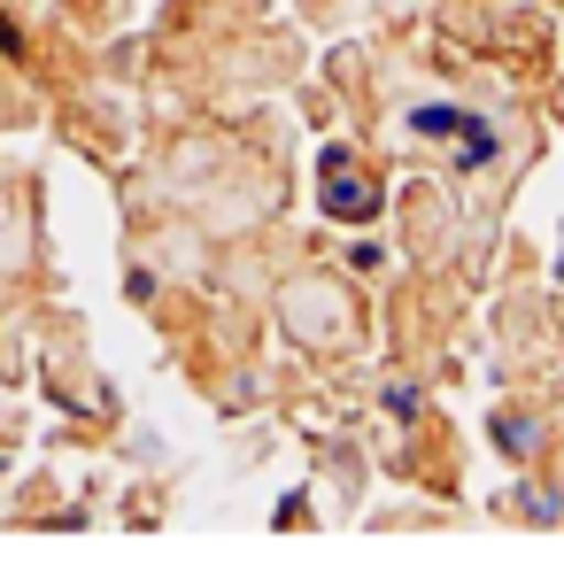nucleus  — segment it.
Returning a JSON list of instances; mask_svg holds the SVG:
<instances>
[{
  "instance_id": "nucleus-3",
  "label": "nucleus",
  "mask_w": 564,
  "mask_h": 564,
  "mask_svg": "<svg viewBox=\"0 0 564 564\" xmlns=\"http://www.w3.org/2000/svg\"><path fill=\"white\" fill-rule=\"evenodd\" d=\"M495 441H502V448H510V456H525V448H533V441H541V417H525V410H518V417H510V410H502V417H495Z\"/></svg>"
},
{
  "instance_id": "nucleus-2",
  "label": "nucleus",
  "mask_w": 564,
  "mask_h": 564,
  "mask_svg": "<svg viewBox=\"0 0 564 564\" xmlns=\"http://www.w3.org/2000/svg\"><path fill=\"white\" fill-rule=\"evenodd\" d=\"M410 132H425V140H471V155H487L495 140H487V124L479 117H464V109H410Z\"/></svg>"
},
{
  "instance_id": "nucleus-1",
  "label": "nucleus",
  "mask_w": 564,
  "mask_h": 564,
  "mask_svg": "<svg viewBox=\"0 0 564 564\" xmlns=\"http://www.w3.org/2000/svg\"><path fill=\"white\" fill-rule=\"evenodd\" d=\"M325 209H333V217H348V225H364V217L379 209V202H371V186L348 171V148H333V155H325Z\"/></svg>"
}]
</instances>
